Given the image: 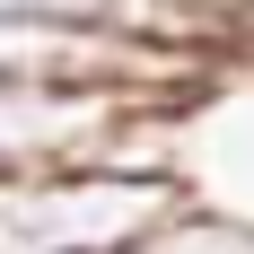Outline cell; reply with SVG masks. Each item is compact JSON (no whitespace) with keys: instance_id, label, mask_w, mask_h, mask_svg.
I'll list each match as a JSON object with an SVG mask.
<instances>
[{"instance_id":"3","label":"cell","mask_w":254,"mask_h":254,"mask_svg":"<svg viewBox=\"0 0 254 254\" xmlns=\"http://www.w3.org/2000/svg\"><path fill=\"white\" fill-rule=\"evenodd\" d=\"M0 18H44V26H131V35H149L131 0H0Z\"/></svg>"},{"instance_id":"1","label":"cell","mask_w":254,"mask_h":254,"mask_svg":"<svg viewBox=\"0 0 254 254\" xmlns=\"http://www.w3.org/2000/svg\"><path fill=\"white\" fill-rule=\"evenodd\" d=\"M184 219L193 193L176 176L62 167L0 184V254H158Z\"/></svg>"},{"instance_id":"2","label":"cell","mask_w":254,"mask_h":254,"mask_svg":"<svg viewBox=\"0 0 254 254\" xmlns=\"http://www.w3.org/2000/svg\"><path fill=\"white\" fill-rule=\"evenodd\" d=\"M167 35L131 26H44V18H0V88H79V97H131L158 105V79H176Z\"/></svg>"},{"instance_id":"4","label":"cell","mask_w":254,"mask_h":254,"mask_svg":"<svg viewBox=\"0 0 254 254\" xmlns=\"http://www.w3.org/2000/svg\"><path fill=\"white\" fill-rule=\"evenodd\" d=\"M158 254H254V228H228V219H202V210H193Z\"/></svg>"}]
</instances>
